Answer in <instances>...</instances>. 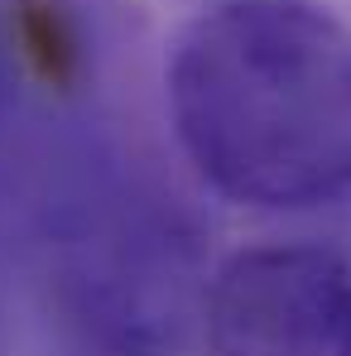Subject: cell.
Instances as JSON below:
<instances>
[{
	"mask_svg": "<svg viewBox=\"0 0 351 356\" xmlns=\"http://www.w3.org/2000/svg\"><path fill=\"white\" fill-rule=\"evenodd\" d=\"M164 102L197 178L250 212L351 197V24L318 0H217L164 63Z\"/></svg>",
	"mask_w": 351,
	"mask_h": 356,
	"instance_id": "obj_1",
	"label": "cell"
},
{
	"mask_svg": "<svg viewBox=\"0 0 351 356\" xmlns=\"http://www.w3.org/2000/svg\"><path fill=\"white\" fill-rule=\"evenodd\" d=\"M207 280L183 212L140 183L92 178L54 212L49 289L87 352L178 356L202 327Z\"/></svg>",
	"mask_w": 351,
	"mask_h": 356,
	"instance_id": "obj_2",
	"label": "cell"
},
{
	"mask_svg": "<svg viewBox=\"0 0 351 356\" xmlns=\"http://www.w3.org/2000/svg\"><path fill=\"white\" fill-rule=\"evenodd\" d=\"M212 356H351V265L323 245H250L207 280Z\"/></svg>",
	"mask_w": 351,
	"mask_h": 356,
	"instance_id": "obj_3",
	"label": "cell"
},
{
	"mask_svg": "<svg viewBox=\"0 0 351 356\" xmlns=\"http://www.w3.org/2000/svg\"><path fill=\"white\" fill-rule=\"evenodd\" d=\"M5 92H10V67H5V54H0V116H5Z\"/></svg>",
	"mask_w": 351,
	"mask_h": 356,
	"instance_id": "obj_4",
	"label": "cell"
}]
</instances>
